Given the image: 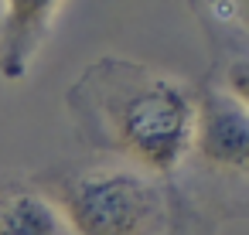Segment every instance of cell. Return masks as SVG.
I'll return each instance as SVG.
<instances>
[{
    "instance_id": "cell-1",
    "label": "cell",
    "mask_w": 249,
    "mask_h": 235,
    "mask_svg": "<svg viewBox=\"0 0 249 235\" xmlns=\"http://www.w3.org/2000/svg\"><path fill=\"white\" fill-rule=\"evenodd\" d=\"M65 113L86 150L174 181L191 143L195 85L126 55H103L65 89Z\"/></svg>"
},
{
    "instance_id": "cell-2",
    "label": "cell",
    "mask_w": 249,
    "mask_h": 235,
    "mask_svg": "<svg viewBox=\"0 0 249 235\" xmlns=\"http://www.w3.org/2000/svg\"><path fill=\"white\" fill-rule=\"evenodd\" d=\"M72 235H160L178 204L171 181L120 160L69 164L35 174Z\"/></svg>"
},
{
    "instance_id": "cell-3",
    "label": "cell",
    "mask_w": 249,
    "mask_h": 235,
    "mask_svg": "<svg viewBox=\"0 0 249 235\" xmlns=\"http://www.w3.org/2000/svg\"><path fill=\"white\" fill-rule=\"evenodd\" d=\"M184 167H195L208 181H222L242 194L249 174V102L229 96L215 82L198 85Z\"/></svg>"
},
{
    "instance_id": "cell-4",
    "label": "cell",
    "mask_w": 249,
    "mask_h": 235,
    "mask_svg": "<svg viewBox=\"0 0 249 235\" xmlns=\"http://www.w3.org/2000/svg\"><path fill=\"white\" fill-rule=\"evenodd\" d=\"M69 0H4L0 14V79L21 82L35 68Z\"/></svg>"
},
{
    "instance_id": "cell-5",
    "label": "cell",
    "mask_w": 249,
    "mask_h": 235,
    "mask_svg": "<svg viewBox=\"0 0 249 235\" xmlns=\"http://www.w3.org/2000/svg\"><path fill=\"white\" fill-rule=\"evenodd\" d=\"M0 235H72L58 204L35 177H0Z\"/></svg>"
},
{
    "instance_id": "cell-6",
    "label": "cell",
    "mask_w": 249,
    "mask_h": 235,
    "mask_svg": "<svg viewBox=\"0 0 249 235\" xmlns=\"http://www.w3.org/2000/svg\"><path fill=\"white\" fill-rule=\"evenodd\" d=\"M191 11L208 41L222 48V62L246 55V0H191Z\"/></svg>"
},
{
    "instance_id": "cell-7",
    "label": "cell",
    "mask_w": 249,
    "mask_h": 235,
    "mask_svg": "<svg viewBox=\"0 0 249 235\" xmlns=\"http://www.w3.org/2000/svg\"><path fill=\"white\" fill-rule=\"evenodd\" d=\"M160 235H215V232H212V225L205 221L201 208H195L184 194H178L174 218H171V225H167Z\"/></svg>"
}]
</instances>
